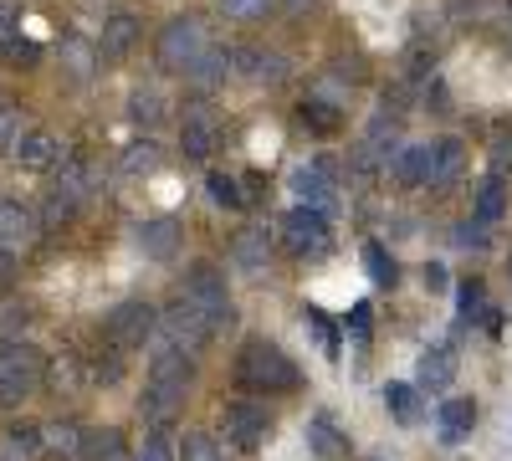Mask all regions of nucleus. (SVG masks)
<instances>
[{
	"label": "nucleus",
	"instance_id": "1",
	"mask_svg": "<svg viewBox=\"0 0 512 461\" xmlns=\"http://www.w3.org/2000/svg\"><path fill=\"white\" fill-rule=\"evenodd\" d=\"M185 395H190V354L159 344V354L149 359V390L139 400V415L149 426H169L185 410Z\"/></svg>",
	"mask_w": 512,
	"mask_h": 461
},
{
	"label": "nucleus",
	"instance_id": "2",
	"mask_svg": "<svg viewBox=\"0 0 512 461\" xmlns=\"http://www.w3.org/2000/svg\"><path fill=\"white\" fill-rule=\"evenodd\" d=\"M236 374H241V385L246 390H256V395H282V390H297V364L277 349V344H267V339H251L246 349H241V359H236Z\"/></svg>",
	"mask_w": 512,
	"mask_h": 461
},
{
	"label": "nucleus",
	"instance_id": "3",
	"mask_svg": "<svg viewBox=\"0 0 512 461\" xmlns=\"http://www.w3.org/2000/svg\"><path fill=\"white\" fill-rule=\"evenodd\" d=\"M180 298L210 323V333H221V328L236 323L231 292H226V272H221L216 262H195V267L185 272V292H180Z\"/></svg>",
	"mask_w": 512,
	"mask_h": 461
},
{
	"label": "nucleus",
	"instance_id": "4",
	"mask_svg": "<svg viewBox=\"0 0 512 461\" xmlns=\"http://www.w3.org/2000/svg\"><path fill=\"white\" fill-rule=\"evenodd\" d=\"M41 374H47V359L31 344H6L0 349V405H21L26 395H36Z\"/></svg>",
	"mask_w": 512,
	"mask_h": 461
},
{
	"label": "nucleus",
	"instance_id": "5",
	"mask_svg": "<svg viewBox=\"0 0 512 461\" xmlns=\"http://www.w3.org/2000/svg\"><path fill=\"white\" fill-rule=\"evenodd\" d=\"M210 47V31H205V21L200 16H175L164 31H159V47H154V57H159V67L164 72H185L200 52Z\"/></svg>",
	"mask_w": 512,
	"mask_h": 461
},
{
	"label": "nucleus",
	"instance_id": "6",
	"mask_svg": "<svg viewBox=\"0 0 512 461\" xmlns=\"http://www.w3.org/2000/svg\"><path fill=\"white\" fill-rule=\"evenodd\" d=\"M328 241H333V221H328V211L297 205V211L282 216V246L292 251V257H318V251H328Z\"/></svg>",
	"mask_w": 512,
	"mask_h": 461
},
{
	"label": "nucleus",
	"instance_id": "7",
	"mask_svg": "<svg viewBox=\"0 0 512 461\" xmlns=\"http://www.w3.org/2000/svg\"><path fill=\"white\" fill-rule=\"evenodd\" d=\"M154 328H159V313L144 303V298H128L118 303L108 318H103V333L118 344V349H144L154 339Z\"/></svg>",
	"mask_w": 512,
	"mask_h": 461
},
{
	"label": "nucleus",
	"instance_id": "8",
	"mask_svg": "<svg viewBox=\"0 0 512 461\" xmlns=\"http://www.w3.org/2000/svg\"><path fill=\"white\" fill-rule=\"evenodd\" d=\"M159 328H164V344L169 349H180V354H200L205 344H210V323L180 298L175 308H164L159 313Z\"/></svg>",
	"mask_w": 512,
	"mask_h": 461
},
{
	"label": "nucleus",
	"instance_id": "9",
	"mask_svg": "<svg viewBox=\"0 0 512 461\" xmlns=\"http://www.w3.org/2000/svg\"><path fill=\"white\" fill-rule=\"evenodd\" d=\"M98 185H103L98 164H93V159H82V154H67V159L57 164V190H52V195H62L67 205H82V200H93V195H98Z\"/></svg>",
	"mask_w": 512,
	"mask_h": 461
},
{
	"label": "nucleus",
	"instance_id": "10",
	"mask_svg": "<svg viewBox=\"0 0 512 461\" xmlns=\"http://www.w3.org/2000/svg\"><path fill=\"white\" fill-rule=\"evenodd\" d=\"M231 262H236V272H246V277L272 272V231H267V226H246V231H236V241H231Z\"/></svg>",
	"mask_w": 512,
	"mask_h": 461
},
{
	"label": "nucleus",
	"instance_id": "11",
	"mask_svg": "<svg viewBox=\"0 0 512 461\" xmlns=\"http://www.w3.org/2000/svg\"><path fill=\"white\" fill-rule=\"evenodd\" d=\"M267 431H272V421H267V410H262V405L236 400V405L226 410V436H231V446L251 451V446H262V441H267Z\"/></svg>",
	"mask_w": 512,
	"mask_h": 461
},
{
	"label": "nucleus",
	"instance_id": "12",
	"mask_svg": "<svg viewBox=\"0 0 512 461\" xmlns=\"http://www.w3.org/2000/svg\"><path fill=\"white\" fill-rule=\"evenodd\" d=\"M36 236H41V221H36L31 205H21V200H11V195H0V246L26 251Z\"/></svg>",
	"mask_w": 512,
	"mask_h": 461
},
{
	"label": "nucleus",
	"instance_id": "13",
	"mask_svg": "<svg viewBox=\"0 0 512 461\" xmlns=\"http://www.w3.org/2000/svg\"><path fill=\"white\" fill-rule=\"evenodd\" d=\"M134 241H139V251H144L149 262H169V257L180 251L185 231H180V221L154 216V221H139V226H134Z\"/></svg>",
	"mask_w": 512,
	"mask_h": 461
},
{
	"label": "nucleus",
	"instance_id": "14",
	"mask_svg": "<svg viewBox=\"0 0 512 461\" xmlns=\"http://www.w3.org/2000/svg\"><path fill=\"white\" fill-rule=\"evenodd\" d=\"M384 170L395 175V185L405 190H420V185H431V144H400L390 154V164Z\"/></svg>",
	"mask_w": 512,
	"mask_h": 461
},
{
	"label": "nucleus",
	"instance_id": "15",
	"mask_svg": "<svg viewBox=\"0 0 512 461\" xmlns=\"http://www.w3.org/2000/svg\"><path fill=\"white\" fill-rule=\"evenodd\" d=\"M231 62L246 82H267V88H277V82L287 77V57L267 52V47H241V52H231Z\"/></svg>",
	"mask_w": 512,
	"mask_h": 461
},
{
	"label": "nucleus",
	"instance_id": "16",
	"mask_svg": "<svg viewBox=\"0 0 512 461\" xmlns=\"http://www.w3.org/2000/svg\"><path fill=\"white\" fill-rule=\"evenodd\" d=\"M16 159H21V170H57V164H62L67 154H62V139H57V134L31 129V134H21Z\"/></svg>",
	"mask_w": 512,
	"mask_h": 461
},
{
	"label": "nucleus",
	"instance_id": "17",
	"mask_svg": "<svg viewBox=\"0 0 512 461\" xmlns=\"http://www.w3.org/2000/svg\"><path fill=\"white\" fill-rule=\"evenodd\" d=\"M139 16H128V11H118V16H108L103 21V41H98V57H108V62H118V57H128L139 47Z\"/></svg>",
	"mask_w": 512,
	"mask_h": 461
},
{
	"label": "nucleus",
	"instance_id": "18",
	"mask_svg": "<svg viewBox=\"0 0 512 461\" xmlns=\"http://www.w3.org/2000/svg\"><path fill=\"white\" fill-rule=\"evenodd\" d=\"M180 149H185V159H210V149H216V118L205 108H190L180 118Z\"/></svg>",
	"mask_w": 512,
	"mask_h": 461
},
{
	"label": "nucleus",
	"instance_id": "19",
	"mask_svg": "<svg viewBox=\"0 0 512 461\" xmlns=\"http://www.w3.org/2000/svg\"><path fill=\"white\" fill-rule=\"evenodd\" d=\"M292 190L303 195V205H313V211H328L333 205V170L323 159H313V164H303V170L292 175Z\"/></svg>",
	"mask_w": 512,
	"mask_h": 461
},
{
	"label": "nucleus",
	"instance_id": "20",
	"mask_svg": "<svg viewBox=\"0 0 512 461\" xmlns=\"http://www.w3.org/2000/svg\"><path fill=\"white\" fill-rule=\"evenodd\" d=\"M415 380H420V390H446V385L456 380V354H451L446 344L425 349V354H420V369H415Z\"/></svg>",
	"mask_w": 512,
	"mask_h": 461
},
{
	"label": "nucleus",
	"instance_id": "21",
	"mask_svg": "<svg viewBox=\"0 0 512 461\" xmlns=\"http://www.w3.org/2000/svg\"><path fill=\"white\" fill-rule=\"evenodd\" d=\"M231 77V52L226 47H205L190 67H185V82H195V88H216V82Z\"/></svg>",
	"mask_w": 512,
	"mask_h": 461
},
{
	"label": "nucleus",
	"instance_id": "22",
	"mask_svg": "<svg viewBox=\"0 0 512 461\" xmlns=\"http://www.w3.org/2000/svg\"><path fill=\"white\" fill-rule=\"evenodd\" d=\"M461 159H466V144L461 139H436L431 144V185H451L461 175Z\"/></svg>",
	"mask_w": 512,
	"mask_h": 461
},
{
	"label": "nucleus",
	"instance_id": "23",
	"mask_svg": "<svg viewBox=\"0 0 512 461\" xmlns=\"http://www.w3.org/2000/svg\"><path fill=\"white\" fill-rule=\"evenodd\" d=\"M472 426H477V405L472 400H446L441 405V441H466L472 436Z\"/></svg>",
	"mask_w": 512,
	"mask_h": 461
},
{
	"label": "nucleus",
	"instance_id": "24",
	"mask_svg": "<svg viewBox=\"0 0 512 461\" xmlns=\"http://www.w3.org/2000/svg\"><path fill=\"white\" fill-rule=\"evenodd\" d=\"M62 67H67L72 82H88V77L98 72V47H88L82 36H67V41H62Z\"/></svg>",
	"mask_w": 512,
	"mask_h": 461
},
{
	"label": "nucleus",
	"instance_id": "25",
	"mask_svg": "<svg viewBox=\"0 0 512 461\" xmlns=\"http://www.w3.org/2000/svg\"><path fill=\"white\" fill-rule=\"evenodd\" d=\"M77 456H82V461H128V451H123V436H118V431H82Z\"/></svg>",
	"mask_w": 512,
	"mask_h": 461
},
{
	"label": "nucleus",
	"instance_id": "26",
	"mask_svg": "<svg viewBox=\"0 0 512 461\" xmlns=\"http://www.w3.org/2000/svg\"><path fill=\"white\" fill-rule=\"evenodd\" d=\"M472 211H477V221H482V226H497V221H502V211H507V190H502V180H497V175H487V180L477 185Z\"/></svg>",
	"mask_w": 512,
	"mask_h": 461
},
{
	"label": "nucleus",
	"instance_id": "27",
	"mask_svg": "<svg viewBox=\"0 0 512 461\" xmlns=\"http://www.w3.org/2000/svg\"><path fill=\"white\" fill-rule=\"evenodd\" d=\"M36 446H41L36 426H11L0 436V461H36Z\"/></svg>",
	"mask_w": 512,
	"mask_h": 461
},
{
	"label": "nucleus",
	"instance_id": "28",
	"mask_svg": "<svg viewBox=\"0 0 512 461\" xmlns=\"http://www.w3.org/2000/svg\"><path fill=\"white\" fill-rule=\"evenodd\" d=\"M384 405H390V415L400 426H415L420 421V395L415 385H384Z\"/></svg>",
	"mask_w": 512,
	"mask_h": 461
},
{
	"label": "nucleus",
	"instance_id": "29",
	"mask_svg": "<svg viewBox=\"0 0 512 461\" xmlns=\"http://www.w3.org/2000/svg\"><path fill=\"white\" fill-rule=\"evenodd\" d=\"M159 170V144L154 139H134L123 149V175H154Z\"/></svg>",
	"mask_w": 512,
	"mask_h": 461
},
{
	"label": "nucleus",
	"instance_id": "30",
	"mask_svg": "<svg viewBox=\"0 0 512 461\" xmlns=\"http://www.w3.org/2000/svg\"><path fill=\"white\" fill-rule=\"evenodd\" d=\"M379 170H384V159H379L369 144H359L354 159H349V185H354V190H369V185L379 180Z\"/></svg>",
	"mask_w": 512,
	"mask_h": 461
},
{
	"label": "nucleus",
	"instance_id": "31",
	"mask_svg": "<svg viewBox=\"0 0 512 461\" xmlns=\"http://www.w3.org/2000/svg\"><path fill=\"white\" fill-rule=\"evenodd\" d=\"M364 267H369V277H374L379 287H395V277H400L395 257H390V251H384L379 241H364Z\"/></svg>",
	"mask_w": 512,
	"mask_h": 461
},
{
	"label": "nucleus",
	"instance_id": "32",
	"mask_svg": "<svg viewBox=\"0 0 512 461\" xmlns=\"http://www.w3.org/2000/svg\"><path fill=\"white\" fill-rule=\"evenodd\" d=\"M82 359H88V374H93L98 385H113L118 374H123V354H118V344H113V339H108V349H98V354H82Z\"/></svg>",
	"mask_w": 512,
	"mask_h": 461
},
{
	"label": "nucleus",
	"instance_id": "33",
	"mask_svg": "<svg viewBox=\"0 0 512 461\" xmlns=\"http://www.w3.org/2000/svg\"><path fill=\"white\" fill-rule=\"evenodd\" d=\"M128 118H134L139 129H154V123L164 118V98H159V93H149V88H144V93H134V98H128Z\"/></svg>",
	"mask_w": 512,
	"mask_h": 461
},
{
	"label": "nucleus",
	"instance_id": "34",
	"mask_svg": "<svg viewBox=\"0 0 512 461\" xmlns=\"http://www.w3.org/2000/svg\"><path fill=\"white\" fill-rule=\"evenodd\" d=\"M205 190H210V200H216V205H226V211H236V205H246V190H241V180L236 175H210L205 180Z\"/></svg>",
	"mask_w": 512,
	"mask_h": 461
},
{
	"label": "nucleus",
	"instance_id": "35",
	"mask_svg": "<svg viewBox=\"0 0 512 461\" xmlns=\"http://www.w3.org/2000/svg\"><path fill=\"white\" fill-rule=\"evenodd\" d=\"M297 118H303L308 129H318V134H333V129H338V113H333V103H323V98H303Z\"/></svg>",
	"mask_w": 512,
	"mask_h": 461
},
{
	"label": "nucleus",
	"instance_id": "36",
	"mask_svg": "<svg viewBox=\"0 0 512 461\" xmlns=\"http://www.w3.org/2000/svg\"><path fill=\"white\" fill-rule=\"evenodd\" d=\"M16 144H21V108L0 98V154H16Z\"/></svg>",
	"mask_w": 512,
	"mask_h": 461
},
{
	"label": "nucleus",
	"instance_id": "37",
	"mask_svg": "<svg viewBox=\"0 0 512 461\" xmlns=\"http://www.w3.org/2000/svg\"><path fill=\"white\" fill-rule=\"evenodd\" d=\"M308 441H313V451H318V456H333L338 446H344V441H338V426L328 421V415H313V426H308Z\"/></svg>",
	"mask_w": 512,
	"mask_h": 461
},
{
	"label": "nucleus",
	"instance_id": "38",
	"mask_svg": "<svg viewBox=\"0 0 512 461\" xmlns=\"http://www.w3.org/2000/svg\"><path fill=\"white\" fill-rule=\"evenodd\" d=\"M456 303H461V323H477L487 313V298H482V282H461L456 292Z\"/></svg>",
	"mask_w": 512,
	"mask_h": 461
},
{
	"label": "nucleus",
	"instance_id": "39",
	"mask_svg": "<svg viewBox=\"0 0 512 461\" xmlns=\"http://www.w3.org/2000/svg\"><path fill=\"white\" fill-rule=\"evenodd\" d=\"M308 328L318 333V344H323V354H328V359H338V349H344V344H338V328H333V323H328V318H323L318 308H308Z\"/></svg>",
	"mask_w": 512,
	"mask_h": 461
},
{
	"label": "nucleus",
	"instance_id": "40",
	"mask_svg": "<svg viewBox=\"0 0 512 461\" xmlns=\"http://www.w3.org/2000/svg\"><path fill=\"white\" fill-rule=\"evenodd\" d=\"M221 11H226L231 21H262V16L272 11V0H221Z\"/></svg>",
	"mask_w": 512,
	"mask_h": 461
},
{
	"label": "nucleus",
	"instance_id": "41",
	"mask_svg": "<svg viewBox=\"0 0 512 461\" xmlns=\"http://www.w3.org/2000/svg\"><path fill=\"white\" fill-rule=\"evenodd\" d=\"M487 164H492V175H497V180L512 170V134H497V139H492V154H487Z\"/></svg>",
	"mask_w": 512,
	"mask_h": 461
},
{
	"label": "nucleus",
	"instance_id": "42",
	"mask_svg": "<svg viewBox=\"0 0 512 461\" xmlns=\"http://www.w3.org/2000/svg\"><path fill=\"white\" fill-rule=\"evenodd\" d=\"M139 461H175V451H169V436H164V431L144 436V451H139Z\"/></svg>",
	"mask_w": 512,
	"mask_h": 461
},
{
	"label": "nucleus",
	"instance_id": "43",
	"mask_svg": "<svg viewBox=\"0 0 512 461\" xmlns=\"http://www.w3.org/2000/svg\"><path fill=\"white\" fill-rule=\"evenodd\" d=\"M349 333H354V344H359V349L369 344V303H354V313H349Z\"/></svg>",
	"mask_w": 512,
	"mask_h": 461
},
{
	"label": "nucleus",
	"instance_id": "44",
	"mask_svg": "<svg viewBox=\"0 0 512 461\" xmlns=\"http://www.w3.org/2000/svg\"><path fill=\"white\" fill-rule=\"evenodd\" d=\"M456 246H487V226L482 221H466V226H456Z\"/></svg>",
	"mask_w": 512,
	"mask_h": 461
},
{
	"label": "nucleus",
	"instance_id": "45",
	"mask_svg": "<svg viewBox=\"0 0 512 461\" xmlns=\"http://www.w3.org/2000/svg\"><path fill=\"white\" fill-rule=\"evenodd\" d=\"M16 257H21V251L0 246V287H11V282H16Z\"/></svg>",
	"mask_w": 512,
	"mask_h": 461
},
{
	"label": "nucleus",
	"instance_id": "46",
	"mask_svg": "<svg viewBox=\"0 0 512 461\" xmlns=\"http://www.w3.org/2000/svg\"><path fill=\"white\" fill-rule=\"evenodd\" d=\"M185 456L190 461H210V441L205 436H185Z\"/></svg>",
	"mask_w": 512,
	"mask_h": 461
},
{
	"label": "nucleus",
	"instance_id": "47",
	"mask_svg": "<svg viewBox=\"0 0 512 461\" xmlns=\"http://www.w3.org/2000/svg\"><path fill=\"white\" fill-rule=\"evenodd\" d=\"M16 41H21V36H16V21H0V52L11 57V47H16Z\"/></svg>",
	"mask_w": 512,
	"mask_h": 461
},
{
	"label": "nucleus",
	"instance_id": "48",
	"mask_svg": "<svg viewBox=\"0 0 512 461\" xmlns=\"http://www.w3.org/2000/svg\"><path fill=\"white\" fill-rule=\"evenodd\" d=\"M425 287H431V292H441V287H446V267H441V262L425 267Z\"/></svg>",
	"mask_w": 512,
	"mask_h": 461
},
{
	"label": "nucleus",
	"instance_id": "49",
	"mask_svg": "<svg viewBox=\"0 0 512 461\" xmlns=\"http://www.w3.org/2000/svg\"><path fill=\"white\" fill-rule=\"evenodd\" d=\"M456 11H461V16H487V11H492V0H461Z\"/></svg>",
	"mask_w": 512,
	"mask_h": 461
},
{
	"label": "nucleus",
	"instance_id": "50",
	"mask_svg": "<svg viewBox=\"0 0 512 461\" xmlns=\"http://www.w3.org/2000/svg\"><path fill=\"white\" fill-rule=\"evenodd\" d=\"M11 57H16V62H36V57H41V52H36V47H31V41H16V47H11Z\"/></svg>",
	"mask_w": 512,
	"mask_h": 461
},
{
	"label": "nucleus",
	"instance_id": "51",
	"mask_svg": "<svg viewBox=\"0 0 512 461\" xmlns=\"http://www.w3.org/2000/svg\"><path fill=\"white\" fill-rule=\"evenodd\" d=\"M21 16V0H0V21H16Z\"/></svg>",
	"mask_w": 512,
	"mask_h": 461
},
{
	"label": "nucleus",
	"instance_id": "52",
	"mask_svg": "<svg viewBox=\"0 0 512 461\" xmlns=\"http://www.w3.org/2000/svg\"><path fill=\"white\" fill-rule=\"evenodd\" d=\"M507 272H512V251H507Z\"/></svg>",
	"mask_w": 512,
	"mask_h": 461
},
{
	"label": "nucleus",
	"instance_id": "53",
	"mask_svg": "<svg viewBox=\"0 0 512 461\" xmlns=\"http://www.w3.org/2000/svg\"><path fill=\"white\" fill-rule=\"evenodd\" d=\"M47 461H62V456H47Z\"/></svg>",
	"mask_w": 512,
	"mask_h": 461
}]
</instances>
